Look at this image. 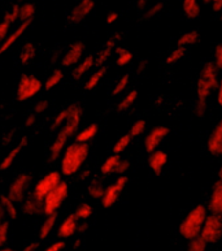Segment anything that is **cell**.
I'll use <instances>...</instances> for the list:
<instances>
[{"mask_svg": "<svg viewBox=\"0 0 222 251\" xmlns=\"http://www.w3.org/2000/svg\"><path fill=\"white\" fill-rule=\"evenodd\" d=\"M87 228H89V224H87L86 221H83L82 224L78 225V229H77V230H78V232H81V233H83V232H86Z\"/></svg>", "mask_w": 222, "mask_h": 251, "instance_id": "cell-55", "label": "cell"}, {"mask_svg": "<svg viewBox=\"0 0 222 251\" xmlns=\"http://www.w3.org/2000/svg\"><path fill=\"white\" fill-rule=\"evenodd\" d=\"M136 97H138V91L136 90L130 91V93H129V94L122 99V101H121L120 104H118V111L122 112V111H126V109L130 108V107L133 105V103L135 101Z\"/></svg>", "mask_w": 222, "mask_h": 251, "instance_id": "cell-33", "label": "cell"}, {"mask_svg": "<svg viewBox=\"0 0 222 251\" xmlns=\"http://www.w3.org/2000/svg\"><path fill=\"white\" fill-rule=\"evenodd\" d=\"M56 220L57 214L47 216V219L43 221V224H42L41 228H39V240H45V238L51 234L53 226L56 224Z\"/></svg>", "mask_w": 222, "mask_h": 251, "instance_id": "cell-22", "label": "cell"}, {"mask_svg": "<svg viewBox=\"0 0 222 251\" xmlns=\"http://www.w3.org/2000/svg\"><path fill=\"white\" fill-rule=\"evenodd\" d=\"M130 139H132V135L130 134H125L122 135L116 143H114V146H113V152L114 155H118L121 154L122 151L129 146V143H130Z\"/></svg>", "mask_w": 222, "mask_h": 251, "instance_id": "cell-36", "label": "cell"}, {"mask_svg": "<svg viewBox=\"0 0 222 251\" xmlns=\"http://www.w3.org/2000/svg\"><path fill=\"white\" fill-rule=\"evenodd\" d=\"M26 145H27V138L26 137H23V138L17 143V146H16L15 149H12V150L9 151V154L4 157L3 161H1V164H0V169H1V171H5V169L11 168V165L13 164V161L16 160V157L19 156L20 151L22 150L23 147L26 146Z\"/></svg>", "mask_w": 222, "mask_h": 251, "instance_id": "cell-19", "label": "cell"}, {"mask_svg": "<svg viewBox=\"0 0 222 251\" xmlns=\"http://www.w3.org/2000/svg\"><path fill=\"white\" fill-rule=\"evenodd\" d=\"M104 73H106V67H102L100 69H98V71L95 72L94 75L89 78V81H87L86 85H85V89H86L87 91L94 90L95 87L98 86V83L100 82V79H102V77L104 75Z\"/></svg>", "mask_w": 222, "mask_h": 251, "instance_id": "cell-27", "label": "cell"}, {"mask_svg": "<svg viewBox=\"0 0 222 251\" xmlns=\"http://www.w3.org/2000/svg\"><path fill=\"white\" fill-rule=\"evenodd\" d=\"M69 116L65 121V124H63L60 131L57 133L56 138L53 141L49 149V161H55L59 159L61 151L65 147L68 139L75 134V131L78 129L79 121H81V115H82V109L78 104L69 105Z\"/></svg>", "mask_w": 222, "mask_h": 251, "instance_id": "cell-1", "label": "cell"}, {"mask_svg": "<svg viewBox=\"0 0 222 251\" xmlns=\"http://www.w3.org/2000/svg\"><path fill=\"white\" fill-rule=\"evenodd\" d=\"M207 219V210L204 206H196L190 214L186 216V219L182 221L179 226V233L182 237H185L186 240H194L196 237H199L201 233V229L204 226Z\"/></svg>", "mask_w": 222, "mask_h": 251, "instance_id": "cell-4", "label": "cell"}, {"mask_svg": "<svg viewBox=\"0 0 222 251\" xmlns=\"http://www.w3.org/2000/svg\"><path fill=\"white\" fill-rule=\"evenodd\" d=\"M219 176H220V180H222V167L220 168V172H219Z\"/></svg>", "mask_w": 222, "mask_h": 251, "instance_id": "cell-61", "label": "cell"}, {"mask_svg": "<svg viewBox=\"0 0 222 251\" xmlns=\"http://www.w3.org/2000/svg\"><path fill=\"white\" fill-rule=\"evenodd\" d=\"M95 3L92 0H83L77 5L75 8H73V11L70 12V15L68 17V21L70 24H79L81 21L86 19L87 16L90 15L91 11L94 9Z\"/></svg>", "mask_w": 222, "mask_h": 251, "instance_id": "cell-12", "label": "cell"}, {"mask_svg": "<svg viewBox=\"0 0 222 251\" xmlns=\"http://www.w3.org/2000/svg\"><path fill=\"white\" fill-rule=\"evenodd\" d=\"M90 171H89V169H86V171H85V172L82 173V175H81V180H86L87 177L90 176Z\"/></svg>", "mask_w": 222, "mask_h": 251, "instance_id": "cell-58", "label": "cell"}, {"mask_svg": "<svg viewBox=\"0 0 222 251\" xmlns=\"http://www.w3.org/2000/svg\"><path fill=\"white\" fill-rule=\"evenodd\" d=\"M22 212L25 215H30V216H35V215L43 214V202L35 199L33 195H30L29 198L23 201Z\"/></svg>", "mask_w": 222, "mask_h": 251, "instance_id": "cell-20", "label": "cell"}, {"mask_svg": "<svg viewBox=\"0 0 222 251\" xmlns=\"http://www.w3.org/2000/svg\"><path fill=\"white\" fill-rule=\"evenodd\" d=\"M0 251H16V250L11 248H4V249H0Z\"/></svg>", "mask_w": 222, "mask_h": 251, "instance_id": "cell-60", "label": "cell"}, {"mask_svg": "<svg viewBox=\"0 0 222 251\" xmlns=\"http://www.w3.org/2000/svg\"><path fill=\"white\" fill-rule=\"evenodd\" d=\"M169 134V129L166 126H156L154 127L152 130L150 131L144 139V147H146V150L147 152L152 154L157 146L161 143V141L165 138L166 135Z\"/></svg>", "mask_w": 222, "mask_h": 251, "instance_id": "cell-11", "label": "cell"}, {"mask_svg": "<svg viewBox=\"0 0 222 251\" xmlns=\"http://www.w3.org/2000/svg\"><path fill=\"white\" fill-rule=\"evenodd\" d=\"M35 56V47L31 42H27L23 46L22 51L20 53V61L22 64H27Z\"/></svg>", "mask_w": 222, "mask_h": 251, "instance_id": "cell-28", "label": "cell"}, {"mask_svg": "<svg viewBox=\"0 0 222 251\" xmlns=\"http://www.w3.org/2000/svg\"><path fill=\"white\" fill-rule=\"evenodd\" d=\"M34 123H35V115H30V116L26 119V121H25V125H26V126H31Z\"/></svg>", "mask_w": 222, "mask_h": 251, "instance_id": "cell-54", "label": "cell"}, {"mask_svg": "<svg viewBox=\"0 0 222 251\" xmlns=\"http://www.w3.org/2000/svg\"><path fill=\"white\" fill-rule=\"evenodd\" d=\"M144 5H146V1H144V0H140V1H138V7H144Z\"/></svg>", "mask_w": 222, "mask_h": 251, "instance_id": "cell-59", "label": "cell"}, {"mask_svg": "<svg viewBox=\"0 0 222 251\" xmlns=\"http://www.w3.org/2000/svg\"><path fill=\"white\" fill-rule=\"evenodd\" d=\"M126 184H128V177L121 176L120 178L116 181V184L110 185V186L104 190V195H103L102 198V204L104 208H111L112 206H114V203L117 202V199H118L120 194L125 189Z\"/></svg>", "mask_w": 222, "mask_h": 251, "instance_id": "cell-10", "label": "cell"}, {"mask_svg": "<svg viewBox=\"0 0 222 251\" xmlns=\"http://www.w3.org/2000/svg\"><path fill=\"white\" fill-rule=\"evenodd\" d=\"M30 24H31V20H30V21H25V23H21V25H20V26L17 27V29H16V30L13 31V33H12L11 35L7 38V39H5V41H4L3 45L0 46V55L5 52V51H7V50L9 49V47H11V46L13 45V43H15V42L17 41V39H19V38L21 37V35H22L25 31H26L27 27L30 26Z\"/></svg>", "mask_w": 222, "mask_h": 251, "instance_id": "cell-18", "label": "cell"}, {"mask_svg": "<svg viewBox=\"0 0 222 251\" xmlns=\"http://www.w3.org/2000/svg\"><path fill=\"white\" fill-rule=\"evenodd\" d=\"M209 211L212 214L222 215V180L217 181L209 201Z\"/></svg>", "mask_w": 222, "mask_h": 251, "instance_id": "cell-16", "label": "cell"}, {"mask_svg": "<svg viewBox=\"0 0 222 251\" xmlns=\"http://www.w3.org/2000/svg\"><path fill=\"white\" fill-rule=\"evenodd\" d=\"M63 77H64L63 71H60V69L53 71V73L49 75L48 79H47V82H45V90H51V89H53L56 85H59L61 79H63Z\"/></svg>", "mask_w": 222, "mask_h": 251, "instance_id": "cell-34", "label": "cell"}, {"mask_svg": "<svg viewBox=\"0 0 222 251\" xmlns=\"http://www.w3.org/2000/svg\"><path fill=\"white\" fill-rule=\"evenodd\" d=\"M31 184V176L29 173H21L16 177V180L13 181V184L9 186L8 190V198L11 199L12 202L21 203L25 201L26 197L27 189Z\"/></svg>", "mask_w": 222, "mask_h": 251, "instance_id": "cell-9", "label": "cell"}, {"mask_svg": "<svg viewBox=\"0 0 222 251\" xmlns=\"http://www.w3.org/2000/svg\"><path fill=\"white\" fill-rule=\"evenodd\" d=\"M185 53H186V49H183V47H178L177 50H174L173 52L170 53L169 57L166 59V63L173 64L176 63V61L181 60L182 57L185 56Z\"/></svg>", "mask_w": 222, "mask_h": 251, "instance_id": "cell-38", "label": "cell"}, {"mask_svg": "<svg viewBox=\"0 0 222 251\" xmlns=\"http://www.w3.org/2000/svg\"><path fill=\"white\" fill-rule=\"evenodd\" d=\"M146 129V121L144 120H136L132 126V130H130V135L132 137H138Z\"/></svg>", "mask_w": 222, "mask_h": 251, "instance_id": "cell-39", "label": "cell"}, {"mask_svg": "<svg viewBox=\"0 0 222 251\" xmlns=\"http://www.w3.org/2000/svg\"><path fill=\"white\" fill-rule=\"evenodd\" d=\"M215 56H216V65H217V68L222 69V43H220V45L216 47Z\"/></svg>", "mask_w": 222, "mask_h": 251, "instance_id": "cell-48", "label": "cell"}, {"mask_svg": "<svg viewBox=\"0 0 222 251\" xmlns=\"http://www.w3.org/2000/svg\"><path fill=\"white\" fill-rule=\"evenodd\" d=\"M117 19H118V15H117L116 12H111L110 15H108V17H107V23L113 24Z\"/></svg>", "mask_w": 222, "mask_h": 251, "instance_id": "cell-52", "label": "cell"}, {"mask_svg": "<svg viewBox=\"0 0 222 251\" xmlns=\"http://www.w3.org/2000/svg\"><path fill=\"white\" fill-rule=\"evenodd\" d=\"M83 50H85V45H83L82 42L73 43L70 46V49L68 50V52L65 53L63 60H61L63 67H73V65H75L79 61V59L82 57Z\"/></svg>", "mask_w": 222, "mask_h": 251, "instance_id": "cell-13", "label": "cell"}, {"mask_svg": "<svg viewBox=\"0 0 222 251\" xmlns=\"http://www.w3.org/2000/svg\"><path fill=\"white\" fill-rule=\"evenodd\" d=\"M42 90V82L37 77L29 75H22L17 86V100L25 101Z\"/></svg>", "mask_w": 222, "mask_h": 251, "instance_id": "cell-7", "label": "cell"}, {"mask_svg": "<svg viewBox=\"0 0 222 251\" xmlns=\"http://www.w3.org/2000/svg\"><path fill=\"white\" fill-rule=\"evenodd\" d=\"M68 184L64 182V181H61L60 184L57 185L56 188L53 189V190L45 197L44 201H43V214H45L47 216H51V215L56 214V211L60 208V206L64 203L67 197H68Z\"/></svg>", "mask_w": 222, "mask_h": 251, "instance_id": "cell-5", "label": "cell"}, {"mask_svg": "<svg viewBox=\"0 0 222 251\" xmlns=\"http://www.w3.org/2000/svg\"><path fill=\"white\" fill-rule=\"evenodd\" d=\"M128 82H129V75H125L124 77L118 81V83H117L116 86H114V89H113V95H118L120 93H122V91L126 89V86H128Z\"/></svg>", "mask_w": 222, "mask_h": 251, "instance_id": "cell-43", "label": "cell"}, {"mask_svg": "<svg viewBox=\"0 0 222 251\" xmlns=\"http://www.w3.org/2000/svg\"><path fill=\"white\" fill-rule=\"evenodd\" d=\"M95 65V57L92 55H89V56L85 59L81 64H78L77 67L74 68V71H73V77L75 79H79L81 77H83L85 73L90 71L91 68Z\"/></svg>", "mask_w": 222, "mask_h": 251, "instance_id": "cell-21", "label": "cell"}, {"mask_svg": "<svg viewBox=\"0 0 222 251\" xmlns=\"http://www.w3.org/2000/svg\"><path fill=\"white\" fill-rule=\"evenodd\" d=\"M219 86L217 83V75H216L215 65L212 63H207L201 69L199 81H198V103H196V115L201 117L207 109L208 95L215 87Z\"/></svg>", "mask_w": 222, "mask_h": 251, "instance_id": "cell-2", "label": "cell"}, {"mask_svg": "<svg viewBox=\"0 0 222 251\" xmlns=\"http://www.w3.org/2000/svg\"><path fill=\"white\" fill-rule=\"evenodd\" d=\"M129 167H130V163L128 160H120L118 164H117L116 169H114V173H118V175L125 173L129 169Z\"/></svg>", "mask_w": 222, "mask_h": 251, "instance_id": "cell-47", "label": "cell"}, {"mask_svg": "<svg viewBox=\"0 0 222 251\" xmlns=\"http://www.w3.org/2000/svg\"><path fill=\"white\" fill-rule=\"evenodd\" d=\"M183 11L188 19H196L200 15V7L195 0H186L183 1Z\"/></svg>", "mask_w": 222, "mask_h": 251, "instance_id": "cell-26", "label": "cell"}, {"mask_svg": "<svg viewBox=\"0 0 222 251\" xmlns=\"http://www.w3.org/2000/svg\"><path fill=\"white\" fill-rule=\"evenodd\" d=\"M89 156L87 143L74 142L67 147L64 156L61 159V172L65 176H73L77 173Z\"/></svg>", "mask_w": 222, "mask_h": 251, "instance_id": "cell-3", "label": "cell"}, {"mask_svg": "<svg viewBox=\"0 0 222 251\" xmlns=\"http://www.w3.org/2000/svg\"><path fill=\"white\" fill-rule=\"evenodd\" d=\"M200 237L207 244L217 242L222 237V215L212 214L207 216Z\"/></svg>", "mask_w": 222, "mask_h": 251, "instance_id": "cell-6", "label": "cell"}, {"mask_svg": "<svg viewBox=\"0 0 222 251\" xmlns=\"http://www.w3.org/2000/svg\"><path fill=\"white\" fill-rule=\"evenodd\" d=\"M116 52L118 55V59H117V65L118 67H124V65L132 61L133 53L128 51V50H125L124 47H117Z\"/></svg>", "mask_w": 222, "mask_h": 251, "instance_id": "cell-32", "label": "cell"}, {"mask_svg": "<svg viewBox=\"0 0 222 251\" xmlns=\"http://www.w3.org/2000/svg\"><path fill=\"white\" fill-rule=\"evenodd\" d=\"M92 215V207L87 203H82L81 206L77 207V210L74 212V216L77 220H87Z\"/></svg>", "mask_w": 222, "mask_h": 251, "instance_id": "cell-31", "label": "cell"}, {"mask_svg": "<svg viewBox=\"0 0 222 251\" xmlns=\"http://www.w3.org/2000/svg\"><path fill=\"white\" fill-rule=\"evenodd\" d=\"M0 203H1V206H3L4 211H5V214L9 216L11 219H17V215H19V212H17V208H16V203L12 202L11 199L8 198L7 195H1L0 197Z\"/></svg>", "mask_w": 222, "mask_h": 251, "instance_id": "cell-24", "label": "cell"}, {"mask_svg": "<svg viewBox=\"0 0 222 251\" xmlns=\"http://www.w3.org/2000/svg\"><path fill=\"white\" fill-rule=\"evenodd\" d=\"M9 29H11V24L5 23V21L0 24V42L4 41L7 38L8 33H9Z\"/></svg>", "mask_w": 222, "mask_h": 251, "instance_id": "cell-46", "label": "cell"}, {"mask_svg": "<svg viewBox=\"0 0 222 251\" xmlns=\"http://www.w3.org/2000/svg\"><path fill=\"white\" fill-rule=\"evenodd\" d=\"M65 248V242L64 241H57L55 244H52L51 246L45 249V251H63V249Z\"/></svg>", "mask_w": 222, "mask_h": 251, "instance_id": "cell-50", "label": "cell"}, {"mask_svg": "<svg viewBox=\"0 0 222 251\" xmlns=\"http://www.w3.org/2000/svg\"><path fill=\"white\" fill-rule=\"evenodd\" d=\"M38 248H39V244H38V242H31V244L25 246L23 251H37Z\"/></svg>", "mask_w": 222, "mask_h": 251, "instance_id": "cell-51", "label": "cell"}, {"mask_svg": "<svg viewBox=\"0 0 222 251\" xmlns=\"http://www.w3.org/2000/svg\"><path fill=\"white\" fill-rule=\"evenodd\" d=\"M208 150L213 155H222V120L217 124L208 139Z\"/></svg>", "mask_w": 222, "mask_h": 251, "instance_id": "cell-14", "label": "cell"}, {"mask_svg": "<svg viewBox=\"0 0 222 251\" xmlns=\"http://www.w3.org/2000/svg\"><path fill=\"white\" fill-rule=\"evenodd\" d=\"M48 100H45V99H43V100L41 101H38L37 104H35V112L37 113H42V112H44L45 109L48 108Z\"/></svg>", "mask_w": 222, "mask_h": 251, "instance_id": "cell-49", "label": "cell"}, {"mask_svg": "<svg viewBox=\"0 0 222 251\" xmlns=\"http://www.w3.org/2000/svg\"><path fill=\"white\" fill-rule=\"evenodd\" d=\"M61 182V175L56 171H53V172L47 173L43 178H42L37 185H35L34 191H33V197L38 201H41L43 202L44 198L47 195L53 190V189L56 188L57 185Z\"/></svg>", "mask_w": 222, "mask_h": 251, "instance_id": "cell-8", "label": "cell"}, {"mask_svg": "<svg viewBox=\"0 0 222 251\" xmlns=\"http://www.w3.org/2000/svg\"><path fill=\"white\" fill-rule=\"evenodd\" d=\"M19 12H20V5H13L12 11L7 12L5 16H4V21L8 24H13L16 20H19Z\"/></svg>", "mask_w": 222, "mask_h": 251, "instance_id": "cell-40", "label": "cell"}, {"mask_svg": "<svg viewBox=\"0 0 222 251\" xmlns=\"http://www.w3.org/2000/svg\"><path fill=\"white\" fill-rule=\"evenodd\" d=\"M217 100H219V104L222 105V81H221V83H220L219 95H217Z\"/></svg>", "mask_w": 222, "mask_h": 251, "instance_id": "cell-56", "label": "cell"}, {"mask_svg": "<svg viewBox=\"0 0 222 251\" xmlns=\"http://www.w3.org/2000/svg\"><path fill=\"white\" fill-rule=\"evenodd\" d=\"M96 133H98V125L96 124L89 125V126L85 127L81 133L77 134V137H75V142L87 143L89 141H91V139L94 138L95 135H96Z\"/></svg>", "mask_w": 222, "mask_h": 251, "instance_id": "cell-23", "label": "cell"}, {"mask_svg": "<svg viewBox=\"0 0 222 251\" xmlns=\"http://www.w3.org/2000/svg\"><path fill=\"white\" fill-rule=\"evenodd\" d=\"M162 7H164V4L162 3H157V4H155V5H152V7H151L150 9L147 11V13H146V17H147V19H150V17H154V16H156L158 12H161Z\"/></svg>", "mask_w": 222, "mask_h": 251, "instance_id": "cell-45", "label": "cell"}, {"mask_svg": "<svg viewBox=\"0 0 222 251\" xmlns=\"http://www.w3.org/2000/svg\"><path fill=\"white\" fill-rule=\"evenodd\" d=\"M77 229H78V220L74 216V214L69 215L68 218H65L64 221L59 226L57 236L60 238H69L77 232Z\"/></svg>", "mask_w": 222, "mask_h": 251, "instance_id": "cell-15", "label": "cell"}, {"mask_svg": "<svg viewBox=\"0 0 222 251\" xmlns=\"http://www.w3.org/2000/svg\"><path fill=\"white\" fill-rule=\"evenodd\" d=\"M166 161H168V155L164 151H154L148 157V164H150L151 169L154 171L155 175H157V176L161 173Z\"/></svg>", "mask_w": 222, "mask_h": 251, "instance_id": "cell-17", "label": "cell"}, {"mask_svg": "<svg viewBox=\"0 0 222 251\" xmlns=\"http://www.w3.org/2000/svg\"><path fill=\"white\" fill-rule=\"evenodd\" d=\"M205 249H207V242L199 236L191 240V242L188 244L187 251H205Z\"/></svg>", "mask_w": 222, "mask_h": 251, "instance_id": "cell-37", "label": "cell"}, {"mask_svg": "<svg viewBox=\"0 0 222 251\" xmlns=\"http://www.w3.org/2000/svg\"><path fill=\"white\" fill-rule=\"evenodd\" d=\"M104 190H106L104 186L96 180L92 181L90 186H89V194H90L92 198L102 199L103 195H104Z\"/></svg>", "mask_w": 222, "mask_h": 251, "instance_id": "cell-35", "label": "cell"}, {"mask_svg": "<svg viewBox=\"0 0 222 251\" xmlns=\"http://www.w3.org/2000/svg\"><path fill=\"white\" fill-rule=\"evenodd\" d=\"M198 42V33L196 31H187L186 34H183L179 39H178L177 45L178 47H183L186 49V46L195 45Z\"/></svg>", "mask_w": 222, "mask_h": 251, "instance_id": "cell-30", "label": "cell"}, {"mask_svg": "<svg viewBox=\"0 0 222 251\" xmlns=\"http://www.w3.org/2000/svg\"><path fill=\"white\" fill-rule=\"evenodd\" d=\"M35 15V5L31 3L23 4L20 7L19 12V20L21 23H25V21H30L33 19V16Z\"/></svg>", "mask_w": 222, "mask_h": 251, "instance_id": "cell-25", "label": "cell"}, {"mask_svg": "<svg viewBox=\"0 0 222 251\" xmlns=\"http://www.w3.org/2000/svg\"><path fill=\"white\" fill-rule=\"evenodd\" d=\"M5 211H4V208H3V206H1V203H0V223H1V221L4 220V218H5Z\"/></svg>", "mask_w": 222, "mask_h": 251, "instance_id": "cell-57", "label": "cell"}, {"mask_svg": "<svg viewBox=\"0 0 222 251\" xmlns=\"http://www.w3.org/2000/svg\"><path fill=\"white\" fill-rule=\"evenodd\" d=\"M120 160L121 159L118 155H112V156L108 157V159L104 161V164L102 165V168H100L103 175H110V173L114 172V169H116L117 164H118V161Z\"/></svg>", "mask_w": 222, "mask_h": 251, "instance_id": "cell-29", "label": "cell"}, {"mask_svg": "<svg viewBox=\"0 0 222 251\" xmlns=\"http://www.w3.org/2000/svg\"><path fill=\"white\" fill-rule=\"evenodd\" d=\"M111 51H112V49H111V47H107L106 46V50H103L102 52L98 55V59H95V63H98V64L104 63V61H106L107 59L110 57Z\"/></svg>", "mask_w": 222, "mask_h": 251, "instance_id": "cell-44", "label": "cell"}, {"mask_svg": "<svg viewBox=\"0 0 222 251\" xmlns=\"http://www.w3.org/2000/svg\"><path fill=\"white\" fill-rule=\"evenodd\" d=\"M8 232H9V223L1 221L0 223V246H4L7 242Z\"/></svg>", "mask_w": 222, "mask_h": 251, "instance_id": "cell-41", "label": "cell"}, {"mask_svg": "<svg viewBox=\"0 0 222 251\" xmlns=\"http://www.w3.org/2000/svg\"><path fill=\"white\" fill-rule=\"evenodd\" d=\"M68 116H69V108L63 109V111H61V112L57 115L56 119H55V123H53V125H52V129H57V127L63 126V123L65 124V121H67Z\"/></svg>", "mask_w": 222, "mask_h": 251, "instance_id": "cell-42", "label": "cell"}, {"mask_svg": "<svg viewBox=\"0 0 222 251\" xmlns=\"http://www.w3.org/2000/svg\"><path fill=\"white\" fill-rule=\"evenodd\" d=\"M213 11L215 12L222 11V0H215V1H213Z\"/></svg>", "mask_w": 222, "mask_h": 251, "instance_id": "cell-53", "label": "cell"}]
</instances>
